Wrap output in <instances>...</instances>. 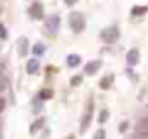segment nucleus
<instances>
[{
  "mask_svg": "<svg viewBox=\"0 0 148 139\" xmlns=\"http://www.w3.org/2000/svg\"><path fill=\"white\" fill-rule=\"evenodd\" d=\"M69 24H71V29L74 33H81L84 28H86V22H84V17L81 12H73L69 16Z\"/></svg>",
  "mask_w": 148,
  "mask_h": 139,
  "instance_id": "1",
  "label": "nucleus"
},
{
  "mask_svg": "<svg viewBox=\"0 0 148 139\" xmlns=\"http://www.w3.org/2000/svg\"><path fill=\"white\" fill-rule=\"evenodd\" d=\"M102 40L107 41V43L117 41V40H119V28H117V26H110V28L103 29V31H102Z\"/></svg>",
  "mask_w": 148,
  "mask_h": 139,
  "instance_id": "2",
  "label": "nucleus"
},
{
  "mask_svg": "<svg viewBox=\"0 0 148 139\" xmlns=\"http://www.w3.org/2000/svg\"><path fill=\"white\" fill-rule=\"evenodd\" d=\"M91 117H93V102L90 100L86 105V110H84V115H83V120H81V132H84L91 122Z\"/></svg>",
  "mask_w": 148,
  "mask_h": 139,
  "instance_id": "3",
  "label": "nucleus"
},
{
  "mask_svg": "<svg viewBox=\"0 0 148 139\" xmlns=\"http://www.w3.org/2000/svg\"><path fill=\"white\" fill-rule=\"evenodd\" d=\"M45 28H47L48 33H57L59 28H60V17H59V16H50V17H47Z\"/></svg>",
  "mask_w": 148,
  "mask_h": 139,
  "instance_id": "4",
  "label": "nucleus"
},
{
  "mask_svg": "<svg viewBox=\"0 0 148 139\" xmlns=\"http://www.w3.org/2000/svg\"><path fill=\"white\" fill-rule=\"evenodd\" d=\"M136 134L143 139H148V120L147 119L140 120V124L136 125Z\"/></svg>",
  "mask_w": 148,
  "mask_h": 139,
  "instance_id": "5",
  "label": "nucleus"
},
{
  "mask_svg": "<svg viewBox=\"0 0 148 139\" xmlns=\"http://www.w3.org/2000/svg\"><path fill=\"white\" fill-rule=\"evenodd\" d=\"M29 16L33 19H43V5L41 3H33L29 7Z\"/></svg>",
  "mask_w": 148,
  "mask_h": 139,
  "instance_id": "6",
  "label": "nucleus"
},
{
  "mask_svg": "<svg viewBox=\"0 0 148 139\" xmlns=\"http://www.w3.org/2000/svg\"><path fill=\"white\" fill-rule=\"evenodd\" d=\"M126 60H127L129 65H136L138 60H140V52H138V48H131V50L127 52V55H126Z\"/></svg>",
  "mask_w": 148,
  "mask_h": 139,
  "instance_id": "7",
  "label": "nucleus"
},
{
  "mask_svg": "<svg viewBox=\"0 0 148 139\" xmlns=\"http://www.w3.org/2000/svg\"><path fill=\"white\" fill-rule=\"evenodd\" d=\"M100 67H102V62H100V60H93V62H88V64L84 65V72H86L88 76H93Z\"/></svg>",
  "mask_w": 148,
  "mask_h": 139,
  "instance_id": "8",
  "label": "nucleus"
},
{
  "mask_svg": "<svg viewBox=\"0 0 148 139\" xmlns=\"http://www.w3.org/2000/svg\"><path fill=\"white\" fill-rule=\"evenodd\" d=\"M38 69H40V62H38V59H29L28 64H26V70H28V74H36Z\"/></svg>",
  "mask_w": 148,
  "mask_h": 139,
  "instance_id": "9",
  "label": "nucleus"
},
{
  "mask_svg": "<svg viewBox=\"0 0 148 139\" xmlns=\"http://www.w3.org/2000/svg\"><path fill=\"white\" fill-rule=\"evenodd\" d=\"M67 67H77L79 64H81V57L79 55H76V53H71V55H67Z\"/></svg>",
  "mask_w": 148,
  "mask_h": 139,
  "instance_id": "10",
  "label": "nucleus"
},
{
  "mask_svg": "<svg viewBox=\"0 0 148 139\" xmlns=\"http://www.w3.org/2000/svg\"><path fill=\"white\" fill-rule=\"evenodd\" d=\"M112 81H114V77H112V76H105V77L100 81V88H102V89H109V88H110V84H112Z\"/></svg>",
  "mask_w": 148,
  "mask_h": 139,
  "instance_id": "11",
  "label": "nucleus"
},
{
  "mask_svg": "<svg viewBox=\"0 0 148 139\" xmlns=\"http://www.w3.org/2000/svg\"><path fill=\"white\" fill-rule=\"evenodd\" d=\"M26 45H28V40H26V38H21V41H19V55H21V57L26 55V50H28Z\"/></svg>",
  "mask_w": 148,
  "mask_h": 139,
  "instance_id": "12",
  "label": "nucleus"
},
{
  "mask_svg": "<svg viewBox=\"0 0 148 139\" xmlns=\"http://www.w3.org/2000/svg\"><path fill=\"white\" fill-rule=\"evenodd\" d=\"M145 12H147V9H145V7H140V5L131 9V14H133V16H143Z\"/></svg>",
  "mask_w": 148,
  "mask_h": 139,
  "instance_id": "13",
  "label": "nucleus"
},
{
  "mask_svg": "<svg viewBox=\"0 0 148 139\" xmlns=\"http://www.w3.org/2000/svg\"><path fill=\"white\" fill-rule=\"evenodd\" d=\"M41 125H43V119L36 120V122H35V124L31 125V131H29V132H31V134H36V132H38V129H41Z\"/></svg>",
  "mask_w": 148,
  "mask_h": 139,
  "instance_id": "14",
  "label": "nucleus"
},
{
  "mask_svg": "<svg viewBox=\"0 0 148 139\" xmlns=\"http://www.w3.org/2000/svg\"><path fill=\"white\" fill-rule=\"evenodd\" d=\"M53 96V93L50 91V89H43L41 93H40V100H48V98H52Z\"/></svg>",
  "mask_w": 148,
  "mask_h": 139,
  "instance_id": "15",
  "label": "nucleus"
},
{
  "mask_svg": "<svg viewBox=\"0 0 148 139\" xmlns=\"http://www.w3.org/2000/svg\"><path fill=\"white\" fill-rule=\"evenodd\" d=\"M5 88H7V79H5V76L0 72V93L5 91Z\"/></svg>",
  "mask_w": 148,
  "mask_h": 139,
  "instance_id": "16",
  "label": "nucleus"
},
{
  "mask_svg": "<svg viewBox=\"0 0 148 139\" xmlns=\"http://www.w3.org/2000/svg\"><path fill=\"white\" fill-rule=\"evenodd\" d=\"M33 52H35V55H41V53L45 52V46H43L41 43H36L35 48H33Z\"/></svg>",
  "mask_w": 148,
  "mask_h": 139,
  "instance_id": "17",
  "label": "nucleus"
},
{
  "mask_svg": "<svg viewBox=\"0 0 148 139\" xmlns=\"http://www.w3.org/2000/svg\"><path fill=\"white\" fill-rule=\"evenodd\" d=\"M83 82V76H74L71 79V86H79Z\"/></svg>",
  "mask_w": 148,
  "mask_h": 139,
  "instance_id": "18",
  "label": "nucleus"
},
{
  "mask_svg": "<svg viewBox=\"0 0 148 139\" xmlns=\"http://www.w3.org/2000/svg\"><path fill=\"white\" fill-rule=\"evenodd\" d=\"M107 119H109V112H107V110H102V112H100V117H98V122L103 124Z\"/></svg>",
  "mask_w": 148,
  "mask_h": 139,
  "instance_id": "19",
  "label": "nucleus"
},
{
  "mask_svg": "<svg viewBox=\"0 0 148 139\" xmlns=\"http://www.w3.org/2000/svg\"><path fill=\"white\" fill-rule=\"evenodd\" d=\"M93 139H105V131H103V129H98V131L95 132Z\"/></svg>",
  "mask_w": 148,
  "mask_h": 139,
  "instance_id": "20",
  "label": "nucleus"
},
{
  "mask_svg": "<svg viewBox=\"0 0 148 139\" xmlns=\"http://www.w3.org/2000/svg\"><path fill=\"white\" fill-rule=\"evenodd\" d=\"M0 38H7V31H5V28L0 24Z\"/></svg>",
  "mask_w": 148,
  "mask_h": 139,
  "instance_id": "21",
  "label": "nucleus"
},
{
  "mask_svg": "<svg viewBox=\"0 0 148 139\" xmlns=\"http://www.w3.org/2000/svg\"><path fill=\"white\" fill-rule=\"evenodd\" d=\"M126 129H127V122H122V124H121V127H119V131H121V132H124Z\"/></svg>",
  "mask_w": 148,
  "mask_h": 139,
  "instance_id": "22",
  "label": "nucleus"
},
{
  "mask_svg": "<svg viewBox=\"0 0 148 139\" xmlns=\"http://www.w3.org/2000/svg\"><path fill=\"white\" fill-rule=\"evenodd\" d=\"M3 108H5V100H3V98H0V112H2Z\"/></svg>",
  "mask_w": 148,
  "mask_h": 139,
  "instance_id": "23",
  "label": "nucleus"
},
{
  "mask_svg": "<svg viewBox=\"0 0 148 139\" xmlns=\"http://www.w3.org/2000/svg\"><path fill=\"white\" fill-rule=\"evenodd\" d=\"M64 2H66V3H67V5H74V3H76V2H77V0H64Z\"/></svg>",
  "mask_w": 148,
  "mask_h": 139,
  "instance_id": "24",
  "label": "nucleus"
},
{
  "mask_svg": "<svg viewBox=\"0 0 148 139\" xmlns=\"http://www.w3.org/2000/svg\"><path fill=\"white\" fill-rule=\"evenodd\" d=\"M67 139H74V136H73V134H71V136H67Z\"/></svg>",
  "mask_w": 148,
  "mask_h": 139,
  "instance_id": "25",
  "label": "nucleus"
}]
</instances>
